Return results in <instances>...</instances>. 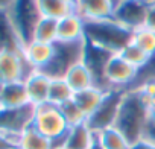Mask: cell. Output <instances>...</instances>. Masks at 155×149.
I'll return each instance as SVG.
<instances>
[{"label": "cell", "instance_id": "e575fe53", "mask_svg": "<svg viewBox=\"0 0 155 149\" xmlns=\"http://www.w3.org/2000/svg\"><path fill=\"white\" fill-rule=\"evenodd\" d=\"M138 2H141L146 6H153L155 5V0H138Z\"/></svg>", "mask_w": 155, "mask_h": 149}, {"label": "cell", "instance_id": "6da1fadb", "mask_svg": "<svg viewBox=\"0 0 155 149\" xmlns=\"http://www.w3.org/2000/svg\"><path fill=\"white\" fill-rule=\"evenodd\" d=\"M150 99L141 88H129L120 104V110L114 126L132 143L144 135L146 125L150 117Z\"/></svg>", "mask_w": 155, "mask_h": 149}, {"label": "cell", "instance_id": "e0dca14e", "mask_svg": "<svg viewBox=\"0 0 155 149\" xmlns=\"http://www.w3.org/2000/svg\"><path fill=\"white\" fill-rule=\"evenodd\" d=\"M96 134L90 129L87 123L71 126L65 135L64 146L67 149H91L96 141Z\"/></svg>", "mask_w": 155, "mask_h": 149}, {"label": "cell", "instance_id": "d590c367", "mask_svg": "<svg viewBox=\"0 0 155 149\" xmlns=\"http://www.w3.org/2000/svg\"><path fill=\"white\" fill-rule=\"evenodd\" d=\"M53 149H67L64 144H59V146H53Z\"/></svg>", "mask_w": 155, "mask_h": 149}, {"label": "cell", "instance_id": "74e56055", "mask_svg": "<svg viewBox=\"0 0 155 149\" xmlns=\"http://www.w3.org/2000/svg\"><path fill=\"white\" fill-rule=\"evenodd\" d=\"M64 2H68V3H73L74 5V0H64Z\"/></svg>", "mask_w": 155, "mask_h": 149}, {"label": "cell", "instance_id": "f1b7e54d", "mask_svg": "<svg viewBox=\"0 0 155 149\" xmlns=\"http://www.w3.org/2000/svg\"><path fill=\"white\" fill-rule=\"evenodd\" d=\"M149 81H155V53L150 55L147 64L138 70V74L134 81V84L129 87V88H138L140 85H143L144 82H149ZM128 88V90H129Z\"/></svg>", "mask_w": 155, "mask_h": 149}, {"label": "cell", "instance_id": "1f68e13d", "mask_svg": "<svg viewBox=\"0 0 155 149\" xmlns=\"http://www.w3.org/2000/svg\"><path fill=\"white\" fill-rule=\"evenodd\" d=\"M0 149H15V140L0 132Z\"/></svg>", "mask_w": 155, "mask_h": 149}, {"label": "cell", "instance_id": "ac0fdd59", "mask_svg": "<svg viewBox=\"0 0 155 149\" xmlns=\"http://www.w3.org/2000/svg\"><path fill=\"white\" fill-rule=\"evenodd\" d=\"M23 53H25V58L28 59V62L35 70H41L53 56V44L32 41L28 46H25Z\"/></svg>", "mask_w": 155, "mask_h": 149}, {"label": "cell", "instance_id": "ffe728a7", "mask_svg": "<svg viewBox=\"0 0 155 149\" xmlns=\"http://www.w3.org/2000/svg\"><path fill=\"white\" fill-rule=\"evenodd\" d=\"M107 93L108 91H104V90H101L97 87H91V88H87V90L74 93L73 101L78 104V107L85 113V116L88 119L99 108V105L102 104V101H104Z\"/></svg>", "mask_w": 155, "mask_h": 149}, {"label": "cell", "instance_id": "3957f363", "mask_svg": "<svg viewBox=\"0 0 155 149\" xmlns=\"http://www.w3.org/2000/svg\"><path fill=\"white\" fill-rule=\"evenodd\" d=\"M6 12L23 46L32 43L35 28L43 18L38 0H12Z\"/></svg>", "mask_w": 155, "mask_h": 149}, {"label": "cell", "instance_id": "9a60e30c", "mask_svg": "<svg viewBox=\"0 0 155 149\" xmlns=\"http://www.w3.org/2000/svg\"><path fill=\"white\" fill-rule=\"evenodd\" d=\"M25 46L15 32L6 9H0V53L3 52H14L20 53L23 52Z\"/></svg>", "mask_w": 155, "mask_h": 149}, {"label": "cell", "instance_id": "cb8c5ba5", "mask_svg": "<svg viewBox=\"0 0 155 149\" xmlns=\"http://www.w3.org/2000/svg\"><path fill=\"white\" fill-rule=\"evenodd\" d=\"M73 96H74V91L71 90V87L67 84V81L64 78L50 81V90H49V102L50 104L61 107L62 104L71 101Z\"/></svg>", "mask_w": 155, "mask_h": 149}, {"label": "cell", "instance_id": "8fae6325", "mask_svg": "<svg viewBox=\"0 0 155 149\" xmlns=\"http://www.w3.org/2000/svg\"><path fill=\"white\" fill-rule=\"evenodd\" d=\"M114 53L97 47L91 43H88L85 40V52H84V64L88 67V70L93 74V79H94V85L104 91H110L111 87L108 85L107 79H105V67L107 62L110 61V58Z\"/></svg>", "mask_w": 155, "mask_h": 149}, {"label": "cell", "instance_id": "484cf974", "mask_svg": "<svg viewBox=\"0 0 155 149\" xmlns=\"http://www.w3.org/2000/svg\"><path fill=\"white\" fill-rule=\"evenodd\" d=\"M120 56L123 58V59H126L131 65H134L135 68H143L146 64H147V61H149V55L144 52V50H141L137 44H134L132 41L120 52Z\"/></svg>", "mask_w": 155, "mask_h": 149}, {"label": "cell", "instance_id": "ba28073f", "mask_svg": "<svg viewBox=\"0 0 155 149\" xmlns=\"http://www.w3.org/2000/svg\"><path fill=\"white\" fill-rule=\"evenodd\" d=\"M34 71H35V68L28 62L23 52L0 53V81L3 84L26 81Z\"/></svg>", "mask_w": 155, "mask_h": 149}, {"label": "cell", "instance_id": "52a82bcc", "mask_svg": "<svg viewBox=\"0 0 155 149\" xmlns=\"http://www.w3.org/2000/svg\"><path fill=\"white\" fill-rule=\"evenodd\" d=\"M35 116V105L28 104L18 108H0V132L6 137L15 140L18 135L32 126Z\"/></svg>", "mask_w": 155, "mask_h": 149}, {"label": "cell", "instance_id": "4fadbf2b", "mask_svg": "<svg viewBox=\"0 0 155 149\" xmlns=\"http://www.w3.org/2000/svg\"><path fill=\"white\" fill-rule=\"evenodd\" d=\"M50 78L44 73L35 70L31 76L25 81L26 91L29 96V102L35 107L49 102V90H50Z\"/></svg>", "mask_w": 155, "mask_h": 149}, {"label": "cell", "instance_id": "30bf717a", "mask_svg": "<svg viewBox=\"0 0 155 149\" xmlns=\"http://www.w3.org/2000/svg\"><path fill=\"white\" fill-rule=\"evenodd\" d=\"M138 74V68L131 65L126 59L116 53L110 58L105 67V79L111 88H123L128 90Z\"/></svg>", "mask_w": 155, "mask_h": 149}, {"label": "cell", "instance_id": "8992f818", "mask_svg": "<svg viewBox=\"0 0 155 149\" xmlns=\"http://www.w3.org/2000/svg\"><path fill=\"white\" fill-rule=\"evenodd\" d=\"M125 91L126 90H123V88H111L105 94L99 108L87 119V125L90 126V129L94 134H99L101 131L114 126Z\"/></svg>", "mask_w": 155, "mask_h": 149}, {"label": "cell", "instance_id": "277c9868", "mask_svg": "<svg viewBox=\"0 0 155 149\" xmlns=\"http://www.w3.org/2000/svg\"><path fill=\"white\" fill-rule=\"evenodd\" d=\"M84 52H85V40L74 43L56 41L53 44L52 59L38 71L44 73L50 79L65 78L67 71L84 59Z\"/></svg>", "mask_w": 155, "mask_h": 149}, {"label": "cell", "instance_id": "7c38bea8", "mask_svg": "<svg viewBox=\"0 0 155 149\" xmlns=\"http://www.w3.org/2000/svg\"><path fill=\"white\" fill-rule=\"evenodd\" d=\"M74 12L84 22H97L113 18L114 0H74Z\"/></svg>", "mask_w": 155, "mask_h": 149}, {"label": "cell", "instance_id": "603a6c76", "mask_svg": "<svg viewBox=\"0 0 155 149\" xmlns=\"http://www.w3.org/2000/svg\"><path fill=\"white\" fill-rule=\"evenodd\" d=\"M97 140L102 149H131V141L116 128H107L97 134Z\"/></svg>", "mask_w": 155, "mask_h": 149}, {"label": "cell", "instance_id": "f35d334b", "mask_svg": "<svg viewBox=\"0 0 155 149\" xmlns=\"http://www.w3.org/2000/svg\"><path fill=\"white\" fill-rule=\"evenodd\" d=\"M114 2H116V3H117V2H119V0H114Z\"/></svg>", "mask_w": 155, "mask_h": 149}, {"label": "cell", "instance_id": "7a4b0ae2", "mask_svg": "<svg viewBox=\"0 0 155 149\" xmlns=\"http://www.w3.org/2000/svg\"><path fill=\"white\" fill-rule=\"evenodd\" d=\"M85 40L97 47H102L111 53H120L131 41L134 32L122 26L113 18L85 22L84 26Z\"/></svg>", "mask_w": 155, "mask_h": 149}, {"label": "cell", "instance_id": "d6986e66", "mask_svg": "<svg viewBox=\"0 0 155 149\" xmlns=\"http://www.w3.org/2000/svg\"><path fill=\"white\" fill-rule=\"evenodd\" d=\"M64 79L67 81V84L71 87V90L74 93L87 90V88H91V87H96L94 85V79H93V74L88 70V67L84 64V61L78 62L76 65H73L67 71Z\"/></svg>", "mask_w": 155, "mask_h": 149}, {"label": "cell", "instance_id": "836d02e7", "mask_svg": "<svg viewBox=\"0 0 155 149\" xmlns=\"http://www.w3.org/2000/svg\"><path fill=\"white\" fill-rule=\"evenodd\" d=\"M12 0H0V9H6Z\"/></svg>", "mask_w": 155, "mask_h": 149}, {"label": "cell", "instance_id": "5bb4252c", "mask_svg": "<svg viewBox=\"0 0 155 149\" xmlns=\"http://www.w3.org/2000/svg\"><path fill=\"white\" fill-rule=\"evenodd\" d=\"M85 22L78 15L76 12L61 18L58 22V41L62 43H74V41H84Z\"/></svg>", "mask_w": 155, "mask_h": 149}, {"label": "cell", "instance_id": "4dcf8cb0", "mask_svg": "<svg viewBox=\"0 0 155 149\" xmlns=\"http://www.w3.org/2000/svg\"><path fill=\"white\" fill-rule=\"evenodd\" d=\"M144 28H147V29H150V31L155 32V5H153V6H149Z\"/></svg>", "mask_w": 155, "mask_h": 149}, {"label": "cell", "instance_id": "44dd1931", "mask_svg": "<svg viewBox=\"0 0 155 149\" xmlns=\"http://www.w3.org/2000/svg\"><path fill=\"white\" fill-rule=\"evenodd\" d=\"M15 149H53V141L38 132L34 126H29L18 135Z\"/></svg>", "mask_w": 155, "mask_h": 149}, {"label": "cell", "instance_id": "5b68a950", "mask_svg": "<svg viewBox=\"0 0 155 149\" xmlns=\"http://www.w3.org/2000/svg\"><path fill=\"white\" fill-rule=\"evenodd\" d=\"M32 126L38 132H41L44 137L52 140L53 146L64 144L65 135L70 129L68 123L65 122L61 113V108L50 102L35 107V116H34Z\"/></svg>", "mask_w": 155, "mask_h": 149}, {"label": "cell", "instance_id": "d6a6232c", "mask_svg": "<svg viewBox=\"0 0 155 149\" xmlns=\"http://www.w3.org/2000/svg\"><path fill=\"white\" fill-rule=\"evenodd\" d=\"M131 149H155V143L146 140V138H141L135 143L131 144Z\"/></svg>", "mask_w": 155, "mask_h": 149}, {"label": "cell", "instance_id": "9c48e42d", "mask_svg": "<svg viewBox=\"0 0 155 149\" xmlns=\"http://www.w3.org/2000/svg\"><path fill=\"white\" fill-rule=\"evenodd\" d=\"M149 6L143 5L138 0H119L114 8L113 20L125 26L126 29L135 32L146 25Z\"/></svg>", "mask_w": 155, "mask_h": 149}, {"label": "cell", "instance_id": "8d00e7d4", "mask_svg": "<svg viewBox=\"0 0 155 149\" xmlns=\"http://www.w3.org/2000/svg\"><path fill=\"white\" fill-rule=\"evenodd\" d=\"M3 85H5V84H3L2 81H0V91H2V88H3Z\"/></svg>", "mask_w": 155, "mask_h": 149}, {"label": "cell", "instance_id": "d4e9b609", "mask_svg": "<svg viewBox=\"0 0 155 149\" xmlns=\"http://www.w3.org/2000/svg\"><path fill=\"white\" fill-rule=\"evenodd\" d=\"M34 41H40V43H46V44H55L58 41V20L43 17L35 28Z\"/></svg>", "mask_w": 155, "mask_h": 149}, {"label": "cell", "instance_id": "83f0119b", "mask_svg": "<svg viewBox=\"0 0 155 149\" xmlns=\"http://www.w3.org/2000/svg\"><path fill=\"white\" fill-rule=\"evenodd\" d=\"M132 43L137 44L141 50H144L149 56L155 53V32L147 28L135 31L132 35Z\"/></svg>", "mask_w": 155, "mask_h": 149}, {"label": "cell", "instance_id": "7402d4cb", "mask_svg": "<svg viewBox=\"0 0 155 149\" xmlns=\"http://www.w3.org/2000/svg\"><path fill=\"white\" fill-rule=\"evenodd\" d=\"M38 3H40V11L43 17L53 18L58 22L74 12L73 3L64 2V0H38Z\"/></svg>", "mask_w": 155, "mask_h": 149}, {"label": "cell", "instance_id": "2e32d148", "mask_svg": "<svg viewBox=\"0 0 155 149\" xmlns=\"http://www.w3.org/2000/svg\"><path fill=\"white\" fill-rule=\"evenodd\" d=\"M28 104L31 102L25 81L9 82L3 85L2 91H0V108H18Z\"/></svg>", "mask_w": 155, "mask_h": 149}, {"label": "cell", "instance_id": "f546056e", "mask_svg": "<svg viewBox=\"0 0 155 149\" xmlns=\"http://www.w3.org/2000/svg\"><path fill=\"white\" fill-rule=\"evenodd\" d=\"M143 138H146V140L155 143V114H150L149 122H147L146 129H144V135H143Z\"/></svg>", "mask_w": 155, "mask_h": 149}, {"label": "cell", "instance_id": "4316f807", "mask_svg": "<svg viewBox=\"0 0 155 149\" xmlns=\"http://www.w3.org/2000/svg\"><path fill=\"white\" fill-rule=\"evenodd\" d=\"M61 113L65 119V122L68 123V126H78V125H82V123H87V116L85 113L78 107V104L71 99L65 104H62L61 107Z\"/></svg>", "mask_w": 155, "mask_h": 149}]
</instances>
